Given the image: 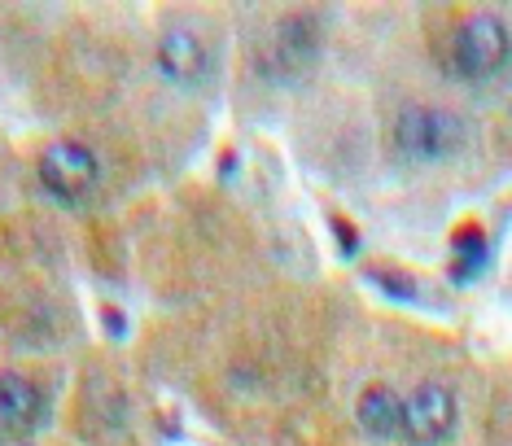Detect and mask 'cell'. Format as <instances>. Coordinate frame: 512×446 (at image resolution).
Wrapping results in <instances>:
<instances>
[{
  "label": "cell",
  "instance_id": "cell-1",
  "mask_svg": "<svg viewBox=\"0 0 512 446\" xmlns=\"http://www.w3.org/2000/svg\"><path fill=\"white\" fill-rule=\"evenodd\" d=\"M464 119L451 110H438V105H403L394 114V149L407 162H447L464 149Z\"/></svg>",
  "mask_w": 512,
  "mask_h": 446
},
{
  "label": "cell",
  "instance_id": "cell-2",
  "mask_svg": "<svg viewBox=\"0 0 512 446\" xmlns=\"http://www.w3.org/2000/svg\"><path fill=\"white\" fill-rule=\"evenodd\" d=\"M36 175H40L44 193H49L53 202L79 206V202H88V197L97 193V184H101V158H97V149H92V145L66 136V140H53V145L40 154Z\"/></svg>",
  "mask_w": 512,
  "mask_h": 446
},
{
  "label": "cell",
  "instance_id": "cell-3",
  "mask_svg": "<svg viewBox=\"0 0 512 446\" xmlns=\"http://www.w3.org/2000/svg\"><path fill=\"white\" fill-rule=\"evenodd\" d=\"M451 70L473 84H491L508 70V27L495 14L464 18L451 35Z\"/></svg>",
  "mask_w": 512,
  "mask_h": 446
},
{
  "label": "cell",
  "instance_id": "cell-4",
  "mask_svg": "<svg viewBox=\"0 0 512 446\" xmlns=\"http://www.w3.org/2000/svg\"><path fill=\"white\" fill-rule=\"evenodd\" d=\"M460 425V403L451 394V385L442 381H421L412 394L403 398V425L399 438L412 446H442Z\"/></svg>",
  "mask_w": 512,
  "mask_h": 446
},
{
  "label": "cell",
  "instance_id": "cell-5",
  "mask_svg": "<svg viewBox=\"0 0 512 446\" xmlns=\"http://www.w3.org/2000/svg\"><path fill=\"white\" fill-rule=\"evenodd\" d=\"M320 62V22L307 14H294L276 22L272 40L263 49V70L276 79H302Z\"/></svg>",
  "mask_w": 512,
  "mask_h": 446
},
{
  "label": "cell",
  "instance_id": "cell-6",
  "mask_svg": "<svg viewBox=\"0 0 512 446\" xmlns=\"http://www.w3.org/2000/svg\"><path fill=\"white\" fill-rule=\"evenodd\" d=\"M49 425V398L22 372H0V438H31Z\"/></svg>",
  "mask_w": 512,
  "mask_h": 446
},
{
  "label": "cell",
  "instance_id": "cell-7",
  "mask_svg": "<svg viewBox=\"0 0 512 446\" xmlns=\"http://www.w3.org/2000/svg\"><path fill=\"white\" fill-rule=\"evenodd\" d=\"M154 62L162 70V79L176 84V88H206L211 75H215L211 49H206L202 35H193V31H167L158 40Z\"/></svg>",
  "mask_w": 512,
  "mask_h": 446
},
{
  "label": "cell",
  "instance_id": "cell-8",
  "mask_svg": "<svg viewBox=\"0 0 512 446\" xmlns=\"http://www.w3.org/2000/svg\"><path fill=\"white\" fill-rule=\"evenodd\" d=\"M355 420L372 442H394L399 438V425H403V394L386 381L368 385L355 403Z\"/></svg>",
  "mask_w": 512,
  "mask_h": 446
},
{
  "label": "cell",
  "instance_id": "cell-9",
  "mask_svg": "<svg viewBox=\"0 0 512 446\" xmlns=\"http://www.w3.org/2000/svg\"><path fill=\"white\" fill-rule=\"evenodd\" d=\"M372 285H381L386 293H394V298H416V285L403 272H372Z\"/></svg>",
  "mask_w": 512,
  "mask_h": 446
},
{
  "label": "cell",
  "instance_id": "cell-10",
  "mask_svg": "<svg viewBox=\"0 0 512 446\" xmlns=\"http://www.w3.org/2000/svg\"><path fill=\"white\" fill-rule=\"evenodd\" d=\"M333 228H337V237H342V254H355V250H359V232L346 228L342 219H333Z\"/></svg>",
  "mask_w": 512,
  "mask_h": 446
}]
</instances>
